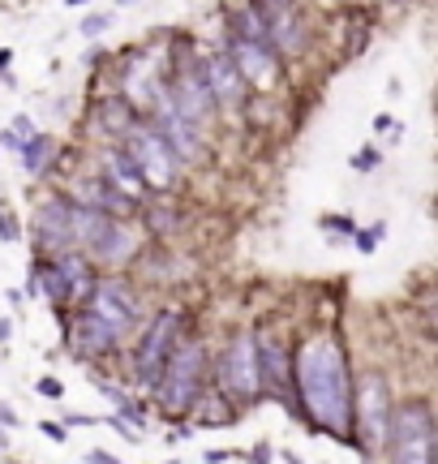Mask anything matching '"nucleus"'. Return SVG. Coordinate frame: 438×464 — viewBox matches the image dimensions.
Wrapping results in <instances>:
<instances>
[{"instance_id":"obj_1","label":"nucleus","mask_w":438,"mask_h":464,"mask_svg":"<svg viewBox=\"0 0 438 464\" xmlns=\"http://www.w3.org/2000/svg\"><path fill=\"white\" fill-rule=\"evenodd\" d=\"M292 387L301 395V413L314 421V430L331 439H353V379L348 357L336 336H310L292 353Z\"/></svg>"},{"instance_id":"obj_2","label":"nucleus","mask_w":438,"mask_h":464,"mask_svg":"<svg viewBox=\"0 0 438 464\" xmlns=\"http://www.w3.org/2000/svg\"><path fill=\"white\" fill-rule=\"evenodd\" d=\"M202 374H207V348L202 340H176L164 366L155 374V400L164 413H190L202 395Z\"/></svg>"},{"instance_id":"obj_3","label":"nucleus","mask_w":438,"mask_h":464,"mask_svg":"<svg viewBox=\"0 0 438 464\" xmlns=\"http://www.w3.org/2000/svg\"><path fill=\"white\" fill-rule=\"evenodd\" d=\"M387 443L391 447H383L391 460L400 464H430L434 460V413H430V404H421V400H413V404H391V421H387Z\"/></svg>"},{"instance_id":"obj_4","label":"nucleus","mask_w":438,"mask_h":464,"mask_svg":"<svg viewBox=\"0 0 438 464\" xmlns=\"http://www.w3.org/2000/svg\"><path fill=\"white\" fill-rule=\"evenodd\" d=\"M387 421H391V391L383 374H365L353 387V435L357 447L378 456L387 447Z\"/></svg>"},{"instance_id":"obj_5","label":"nucleus","mask_w":438,"mask_h":464,"mask_svg":"<svg viewBox=\"0 0 438 464\" xmlns=\"http://www.w3.org/2000/svg\"><path fill=\"white\" fill-rule=\"evenodd\" d=\"M215 383L228 400H254L263 391V379H258V340L254 336H232L223 357L215 366Z\"/></svg>"},{"instance_id":"obj_6","label":"nucleus","mask_w":438,"mask_h":464,"mask_svg":"<svg viewBox=\"0 0 438 464\" xmlns=\"http://www.w3.org/2000/svg\"><path fill=\"white\" fill-rule=\"evenodd\" d=\"M125 151L134 155V164L142 168V176L150 181V185H159V190H168L172 181H176V151L159 138V129L155 125H129L125 129Z\"/></svg>"},{"instance_id":"obj_7","label":"nucleus","mask_w":438,"mask_h":464,"mask_svg":"<svg viewBox=\"0 0 438 464\" xmlns=\"http://www.w3.org/2000/svg\"><path fill=\"white\" fill-rule=\"evenodd\" d=\"M91 284H95V275H91V263L82 258V254H52L48 267H39V289L48 293L52 305H69V301H86L91 293Z\"/></svg>"},{"instance_id":"obj_8","label":"nucleus","mask_w":438,"mask_h":464,"mask_svg":"<svg viewBox=\"0 0 438 464\" xmlns=\"http://www.w3.org/2000/svg\"><path fill=\"white\" fill-rule=\"evenodd\" d=\"M181 331H185V314L181 310H159L150 318L146 336L138 340V353H134V366H138L142 383H155V374L164 366V357L172 353V344L181 340Z\"/></svg>"},{"instance_id":"obj_9","label":"nucleus","mask_w":438,"mask_h":464,"mask_svg":"<svg viewBox=\"0 0 438 464\" xmlns=\"http://www.w3.org/2000/svg\"><path fill=\"white\" fill-rule=\"evenodd\" d=\"M228 56H232L241 82L258 86V91L275 86V77H280V52L271 48L267 39H237V35H232V39H228Z\"/></svg>"},{"instance_id":"obj_10","label":"nucleus","mask_w":438,"mask_h":464,"mask_svg":"<svg viewBox=\"0 0 438 464\" xmlns=\"http://www.w3.org/2000/svg\"><path fill=\"white\" fill-rule=\"evenodd\" d=\"M86 305H91V314L112 322L121 336H125V327L138 318V297H134V289L125 280H95L91 293H86Z\"/></svg>"},{"instance_id":"obj_11","label":"nucleus","mask_w":438,"mask_h":464,"mask_svg":"<svg viewBox=\"0 0 438 464\" xmlns=\"http://www.w3.org/2000/svg\"><path fill=\"white\" fill-rule=\"evenodd\" d=\"M35 237L48 254H65L77 245L73 237V198H48L35 216Z\"/></svg>"},{"instance_id":"obj_12","label":"nucleus","mask_w":438,"mask_h":464,"mask_svg":"<svg viewBox=\"0 0 438 464\" xmlns=\"http://www.w3.org/2000/svg\"><path fill=\"white\" fill-rule=\"evenodd\" d=\"M168 99H172V108H176L190 125H202L211 112H215V95H211V86H207L202 69H185V74L168 86Z\"/></svg>"},{"instance_id":"obj_13","label":"nucleus","mask_w":438,"mask_h":464,"mask_svg":"<svg viewBox=\"0 0 438 464\" xmlns=\"http://www.w3.org/2000/svg\"><path fill=\"white\" fill-rule=\"evenodd\" d=\"M117 344H121V331L91 310L69 322V348L77 357H108V353H117Z\"/></svg>"},{"instance_id":"obj_14","label":"nucleus","mask_w":438,"mask_h":464,"mask_svg":"<svg viewBox=\"0 0 438 464\" xmlns=\"http://www.w3.org/2000/svg\"><path fill=\"white\" fill-rule=\"evenodd\" d=\"M155 129H159V138L176 151V159H194V155H198V138H194L198 125H190L181 112H176V108H172L168 91H159V95H155Z\"/></svg>"},{"instance_id":"obj_15","label":"nucleus","mask_w":438,"mask_h":464,"mask_svg":"<svg viewBox=\"0 0 438 464\" xmlns=\"http://www.w3.org/2000/svg\"><path fill=\"white\" fill-rule=\"evenodd\" d=\"M258 379L271 395H288L292 391V348L280 340H258Z\"/></svg>"},{"instance_id":"obj_16","label":"nucleus","mask_w":438,"mask_h":464,"mask_svg":"<svg viewBox=\"0 0 438 464\" xmlns=\"http://www.w3.org/2000/svg\"><path fill=\"white\" fill-rule=\"evenodd\" d=\"M202 77H207V86H211L215 103H232V99L241 95V74H237V65H232L228 52L211 56V61L202 65Z\"/></svg>"},{"instance_id":"obj_17","label":"nucleus","mask_w":438,"mask_h":464,"mask_svg":"<svg viewBox=\"0 0 438 464\" xmlns=\"http://www.w3.org/2000/svg\"><path fill=\"white\" fill-rule=\"evenodd\" d=\"M108 181H112L117 190H125L129 198H142L146 190H150V181L142 176V168L134 164V155H129L125 147L108 155Z\"/></svg>"},{"instance_id":"obj_18","label":"nucleus","mask_w":438,"mask_h":464,"mask_svg":"<svg viewBox=\"0 0 438 464\" xmlns=\"http://www.w3.org/2000/svg\"><path fill=\"white\" fill-rule=\"evenodd\" d=\"M48 155H52V138L48 134H30V138H22V172H44V164H48Z\"/></svg>"},{"instance_id":"obj_19","label":"nucleus","mask_w":438,"mask_h":464,"mask_svg":"<svg viewBox=\"0 0 438 464\" xmlns=\"http://www.w3.org/2000/svg\"><path fill=\"white\" fill-rule=\"evenodd\" d=\"M99 125H103L108 134H125V129L134 125V108H129V99H108V103L99 108Z\"/></svg>"},{"instance_id":"obj_20","label":"nucleus","mask_w":438,"mask_h":464,"mask_svg":"<svg viewBox=\"0 0 438 464\" xmlns=\"http://www.w3.org/2000/svg\"><path fill=\"white\" fill-rule=\"evenodd\" d=\"M228 30H232L237 39H267V22H263L254 9H237L232 22H228Z\"/></svg>"},{"instance_id":"obj_21","label":"nucleus","mask_w":438,"mask_h":464,"mask_svg":"<svg viewBox=\"0 0 438 464\" xmlns=\"http://www.w3.org/2000/svg\"><path fill=\"white\" fill-rule=\"evenodd\" d=\"M95 387L103 391V395H108L112 404H117V413H121V417H134V421L142 426V409H138V404H134V400H129V395H125L121 387H108V383H95Z\"/></svg>"},{"instance_id":"obj_22","label":"nucleus","mask_w":438,"mask_h":464,"mask_svg":"<svg viewBox=\"0 0 438 464\" xmlns=\"http://www.w3.org/2000/svg\"><path fill=\"white\" fill-rule=\"evenodd\" d=\"M249 9H254L263 22H275V18H284L292 9V0H249Z\"/></svg>"},{"instance_id":"obj_23","label":"nucleus","mask_w":438,"mask_h":464,"mask_svg":"<svg viewBox=\"0 0 438 464\" xmlns=\"http://www.w3.org/2000/svg\"><path fill=\"white\" fill-rule=\"evenodd\" d=\"M353 237H357V249H361V254H374V249H378V241H383V224H374V228H361V232L353 228Z\"/></svg>"},{"instance_id":"obj_24","label":"nucleus","mask_w":438,"mask_h":464,"mask_svg":"<svg viewBox=\"0 0 438 464\" xmlns=\"http://www.w3.org/2000/svg\"><path fill=\"white\" fill-rule=\"evenodd\" d=\"M378 164H383V155H378V147H361L357 155H353V168H357V172H374Z\"/></svg>"},{"instance_id":"obj_25","label":"nucleus","mask_w":438,"mask_h":464,"mask_svg":"<svg viewBox=\"0 0 438 464\" xmlns=\"http://www.w3.org/2000/svg\"><path fill=\"white\" fill-rule=\"evenodd\" d=\"M108 22H112V13H91V18L82 22V35H86V39H95V35L108 30Z\"/></svg>"},{"instance_id":"obj_26","label":"nucleus","mask_w":438,"mask_h":464,"mask_svg":"<svg viewBox=\"0 0 438 464\" xmlns=\"http://www.w3.org/2000/svg\"><path fill=\"white\" fill-rule=\"evenodd\" d=\"M0 241H22V228L13 216H0Z\"/></svg>"},{"instance_id":"obj_27","label":"nucleus","mask_w":438,"mask_h":464,"mask_svg":"<svg viewBox=\"0 0 438 464\" xmlns=\"http://www.w3.org/2000/svg\"><path fill=\"white\" fill-rule=\"evenodd\" d=\"M30 134H35V121H30V117H13V138L22 142V138H30Z\"/></svg>"},{"instance_id":"obj_28","label":"nucleus","mask_w":438,"mask_h":464,"mask_svg":"<svg viewBox=\"0 0 438 464\" xmlns=\"http://www.w3.org/2000/svg\"><path fill=\"white\" fill-rule=\"evenodd\" d=\"M39 395H48V400H61V395H65V387H61L56 379H39Z\"/></svg>"},{"instance_id":"obj_29","label":"nucleus","mask_w":438,"mask_h":464,"mask_svg":"<svg viewBox=\"0 0 438 464\" xmlns=\"http://www.w3.org/2000/svg\"><path fill=\"white\" fill-rule=\"evenodd\" d=\"M44 435H48V439H56V443L69 439V430H65V426H56V421H44Z\"/></svg>"},{"instance_id":"obj_30","label":"nucleus","mask_w":438,"mask_h":464,"mask_svg":"<svg viewBox=\"0 0 438 464\" xmlns=\"http://www.w3.org/2000/svg\"><path fill=\"white\" fill-rule=\"evenodd\" d=\"M9 426H18V413L9 404H0V430H9Z\"/></svg>"},{"instance_id":"obj_31","label":"nucleus","mask_w":438,"mask_h":464,"mask_svg":"<svg viewBox=\"0 0 438 464\" xmlns=\"http://www.w3.org/2000/svg\"><path fill=\"white\" fill-rule=\"evenodd\" d=\"M86 460L91 464H112V452H86Z\"/></svg>"},{"instance_id":"obj_32","label":"nucleus","mask_w":438,"mask_h":464,"mask_svg":"<svg viewBox=\"0 0 438 464\" xmlns=\"http://www.w3.org/2000/svg\"><path fill=\"white\" fill-rule=\"evenodd\" d=\"M150 224H155V228H159V224L168 228V224H172V216H168V211H150Z\"/></svg>"},{"instance_id":"obj_33","label":"nucleus","mask_w":438,"mask_h":464,"mask_svg":"<svg viewBox=\"0 0 438 464\" xmlns=\"http://www.w3.org/2000/svg\"><path fill=\"white\" fill-rule=\"evenodd\" d=\"M327 228H340V232H353V224L344 220V216H340V220H327Z\"/></svg>"},{"instance_id":"obj_34","label":"nucleus","mask_w":438,"mask_h":464,"mask_svg":"<svg viewBox=\"0 0 438 464\" xmlns=\"http://www.w3.org/2000/svg\"><path fill=\"white\" fill-rule=\"evenodd\" d=\"M9 336H13V322H9V318H0V340H9Z\"/></svg>"},{"instance_id":"obj_35","label":"nucleus","mask_w":438,"mask_h":464,"mask_svg":"<svg viewBox=\"0 0 438 464\" xmlns=\"http://www.w3.org/2000/svg\"><path fill=\"white\" fill-rule=\"evenodd\" d=\"M9 61H13V52H9V48H0V74L9 69Z\"/></svg>"},{"instance_id":"obj_36","label":"nucleus","mask_w":438,"mask_h":464,"mask_svg":"<svg viewBox=\"0 0 438 464\" xmlns=\"http://www.w3.org/2000/svg\"><path fill=\"white\" fill-rule=\"evenodd\" d=\"M117 4H121V9H125V4H138V0H117Z\"/></svg>"},{"instance_id":"obj_37","label":"nucleus","mask_w":438,"mask_h":464,"mask_svg":"<svg viewBox=\"0 0 438 464\" xmlns=\"http://www.w3.org/2000/svg\"><path fill=\"white\" fill-rule=\"evenodd\" d=\"M0 452H4V430H0Z\"/></svg>"},{"instance_id":"obj_38","label":"nucleus","mask_w":438,"mask_h":464,"mask_svg":"<svg viewBox=\"0 0 438 464\" xmlns=\"http://www.w3.org/2000/svg\"><path fill=\"white\" fill-rule=\"evenodd\" d=\"M327 4H336V0H327Z\"/></svg>"}]
</instances>
